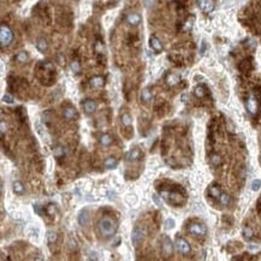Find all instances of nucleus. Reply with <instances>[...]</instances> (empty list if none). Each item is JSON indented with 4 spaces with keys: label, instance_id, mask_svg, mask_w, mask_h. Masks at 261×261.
I'll return each instance as SVG.
<instances>
[{
    "label": "nucleus",
    "instance_id": "1",
    "mask_svg": "<svg viewBox=\"0 0 261 261\" xmlns=\"http://www.w3.org/2000/svg\"><path fill=\"white\" fill-rule=\"evenodd\" d=\"M99 230L100 233L105 237H111L116 233L117 231V223L110 218V217H105L99 221Z\"/></svg>",
    "mask_w": 261,
    "mask_h": 261
},
{
    "label": "nucleus",
    "instance_id": "2",
    "mask_svg": "<svg viewBox=\"0 0 261 261\" xmlns=\"http://www.w3.org/2000/svg\"><path fill=\"white\" fill-rule=\"evenodd\" d=\"M13 40V33L12 30L6 25V24H1L0 27V43H1L3 47L9 46Z\"/></svg>",
    "mask_w": 261,
    "mask_h": 261
},
{
    "label": "nucleus",
    "instance_id": "3",
    "mask_svg": "<svg viewBox=\"0 0 261 261\" xmlns=\"http://www.w3.org/2000/svg\"><path fill=\"white\" fill-rule=\"evenodd\" d=\"M176 247H177L178 251L182 253V254H189L190 253V244L182 237L176 238Z\"/></svg>",
    "mask_w": 261,
    "mask_h": 261
},
{
    "label": "nucleus",
    "instance_id": "4",
    "mask_svg": "<svg viewBox=\"0 0 261 261\" xmlns=\"http://www.w3.org/2000/svg\"><path fill=\"white\" fill-rule=\"evenodd\" d=\"M189 232L195 236H206L207 229L203 224H191L189 226Z\"/></svg>",
    "mask_w": 261,
    "mask_h": 261
},
{
    "label": "nucleus",
    "instance_id": "5",
    "mask_svg": "<svg viewBox=\"0 0 261 261\" xmlns=\"http://www.w3.org/2000/svg\"><path fill=\"white\" fill-rule=\"evenodd\" d=\"M197 4L199 7L206 13H209L214 10V3L212 0H197Z\"/></svg>",
    "mask_w": 261,
    "mask_h": 261
},
{
    "label": "nucleus",
    "instance_id": "6",
    "mask_svg": "<svg viewBox=\"0 0 261 261\" xmlns=\"http://www.w3.org/2000/svg\"><path fill=\"white\" fill-rule=\"evenodd\" d=\"M142 238H143V232L141 231V229L135 227V229L132 230V233H131V241H132L134 245H135V247H138V244L141 243Z\"/></svg>",
    "mask_w": 261,
    "mask_h": 261
},
{
    "label": "nucleus",
    "instance_id": "7",
    "mask_svg": "<svg viewBox=\"0 0 261 261\" xmlns=\"http://www.w3.org/2000/svg\"><path fill=\"white\" fill-rule=\"evenodd\" d=\"M245 107H247V110H248L249 113L255 114V113L257 112V101H256V99L253 98V96H250V98L247 100Z\"/></svg>",
    "mask_w": 261,
    "mask_h": 261
},
{
    "label": "nucleus",
    "instance_id": "8",
    "mask_svg": "<svg viewBox=\"0 0 261 261\" xmlns=\"http://www.w3.org/2000/svg\"><path fill=\"white\" fill-rule=\"evenodd\" d=\"M149 45H150L152 49H154V52H161L162 51V43L156 36H150Z\"/></svg>",
    "mask_w": 261,
    "mask_h": 261
},
{
    "label": "nucleus",
    "instance_id": "9",
    "mask_svg": "<svg viewBox=\"0 0 261 261\" xmlns=\"http://www.w3.org/2000/svg\"><path fill=\"white\" fill-rule=\"evenodd\" d=\"M162 250H164L165 255H171V254H172V250H173L172 243H171V241L168 239V237H166V236H164V238H162Z\"/></svg>",
    "mask_w": 261,
    "mask_h": 261
},
{
    "label": "nucleus",
    "instance_id": "10",
    "mask_svg": "<svg viewBox=\"0 0 261 261\" xmlns=\"http://www.w3.org/2000/svg\"><path fill=\"white\" fill-rule=\"evenodd\" d=\"M96 107H98V105H96V102L93 101V100H85V101L83 102V108H84V111H85L87 113H93V112L96 110Z\"/></svg>",
    "mask_w": 261,
    "mask_h": 261
},
{
    "label": "nucleus",
    "instance_id": "11",
    "mask_svg": "<svg viewBox=\"0 0 261 261\" xmlns=\"http://www.w3.org/2000/svg\"><path fill=\"white\" fill-rule=\"evenodd\" d=\"M64 118L67 119V120H71V119H75L77 118V111L75 107H66L64 110Z\"/></svg>",
    "mask_w": 261,
    "mask_h": 261
},
{
    "label": "nucleus",
    "instance_id": "12",
    "mask_svg": "<svg viewBox=\"0 0 261 261\" xmlns=\"http://www.w3.org/2000/svg\"><path fill=\"white\" fill-rule=\"evenodd\" d=\"M141 156H142V153H141L140 149H132V150H130V152L128 153L126 159H128L129 161H136V160H140Z\"/></svg>",
    "mask_w": 261,
    "mask_h": 261
},
{
    "label": "nucleus",
    "instance_id": "13",
    "mask_svg": "<svg viewBox=\"0 0 261 261\" xmlns=\"http://www.w3.org/2000/svg\"><path fill=\"white\" fill-rule=\"evenodd\" d=\"M88 221H89V213H88V211L84 209L78 215V223H79V225L85 226L87 224H88Z\"/></svg>",
    "mask_w": 261,
    "mask_h": 261
},
{
    "label": "nucleus",
    "instance_id": "14",
    "mask_svg": "<svg viewBox=\"0 0 261 261\" xmlns=\"http://www.w3.org/2000/svg\"><path fill=\"white\" fill-rule=\"evenodd\" d=\"M208 193H209V195H211L212 197H214V199H219L220 195H221V190H220V188H219L218 184L211 185L209 189H208Z\"/></svg>",
    "mask_w": 261,
    "mask_h": 261
},
{
    "label": "nucleus",
    "instance_id": "15",
    "mask_svg": "<svg viewBox=\"0 0 261 261\" xmlns=\"http://www.w3.org/2000/svg\"><path fill=\"white\" fill-rule=\"evenodd\" d=\"M105 81L101 76H94L92 79H90V85L93 87V88H101V87L104 85Z\"/></svg>",
    "mask_w": 261,
    "mask_h": 261
},
{
    "label": "nucleus",
    "instance_id": "16",
    "mask_svg": "<svg viewBox=\"0 0 261 261\" xmlns=\"http://www.w3.org/2000/svg\"><path fill=\"white\" fill-rule=\"evenodd\" d=\"M126 22L129 24H131V25H137L141 22V16L137 15V13H130L126 17Z\"/></svg>",
    "mask_w": 261,
    "mask_h": 261
},
{
    "label": "nucleus",
    "instance_id": "17",
    "mask_svg": "<svg viewBox=\"0 0 261 261\" xmlns=\"http://www.w3.org/2000/svg\"><path fill=\"white\" fill-rule=\"evenodd\" d=\"M181 79H179V77L177 76V75H173V73H170L167 77H166V82H167V84L168 85H171V87H173V85H176V84H178V82H179Z\"/></svg>",
    "mask_w": 261,
    "mask_h": 261
},
{
    "label": "nucleus",
    "instance_id": "18",
    "mask_svg": "<svg viewBox=\"0 0 261 261\" xmlns=\"http://www.w3.org/2000/svg\"><path fill=\"white\" fill-rule=\"evenodd\" d=\"M152 98H153L152 92H150L148 88H146V89L142 90V93H141V99H142L143 102H149V101L152 100Z\"/></svg>",
    "mask_w": 261,
    "mask_h": 261
},
{
    "label": "nucleus",
    "instance_id": "19",
    "mask_svg": "<svg viewBox=\"0 0 261 261\" xmlns=\"http://www.w3.org/2000/svg\"><path fill=\"white\" fill-rule=\"evenodd\" d=\"M12 188H13V193L17 194V195H22V194L24 193V187H23V184H22L21 182H18V181H16V182L13 183Z\"/></svg>",
    "mask_w": 261,
    "mask_h": 261
},
{
    "label": "nucleus",
    "instance_id": "20",
    "mask_svg": "<svg viewBox=\"0 0 261 261\" xmlns=\"http://www.w3.org/2000/svg\"><path fill=\"white\" fill-rule=\"evenodd\" d=\"M104 165H105L106 168H114L118 165V162H117V159H114V158H107L105 160Z\"/></svg>",
    "mask_w": 261,
    "mask_h": 261
},
{
    "label": "nucleus",
    "instance_id": "21",
    "mask_svg": "<svg viewBox=\"0 0 261 261\" xmlns=\"http://www.w3.org/2000/svg\"><path fill=\"white\" fill-rule=\"evenodd\" d=\"M100 143H101L104 147H108V146L112 143V137H111L110 135L105 134V135H102V136L100 137Z\"/></svg>",
    "mask_w": 261,
    "mask_h": 261
},
{
    "label": "nucleus",
    "instance_id": "22",
    "mask_svg": "<svg viewBox=\"0 0 261 261\" xmlns=\"http://www.w3.org/2000/svg\"><path fill=\"white\" fill-rule=\"evenodd\" d=\"M47 42H46V40L45 39H39L37 40V43H36V47H37V49L40 51V52H45L46 49H47Z\"/></svg>",
    "mask_w": 261,
    "mask_h": 261
},
{
    "label": "nucleus",
    "instance_id": "23",
    "mask_svg": "<svg viewBox=\"0 0 261 261\" xmlns=\"http://www.w3.org/2000/svg\"><path fill=\"white\" fill-rule=\"evenodd\" d=\"M53 155H54V158H57V159L63 158V156H64V148H63L61 146H57V147L53 149Z\"/></svg>",
    "mask_w": 261,
    "mask_h": 261
},
{
    "label": "nucleus",
    "instance_id": "24",
    "mask_svg": "<svg viewBox=\"0 0 261 261\" xmlns=\"http://www.w3.org/2000/svg\"><path fill=\"white\" fill-rule=\"evenodd\" d=\"M57 206L54 203H49L47 207H46V214L49 215V217H53L55 213H57Z\"/></svg>",
    "mask_w": 261,
    "mask_h": 261
},
{
    "label": "nucleus",
    "instance_id": "25",
    "mask_svg": "<svg viewBox=\"0 0 261 261\" xmlns=\"http://www.w3.org/2000/svg\"><path fill=\"white\" fill-rule=\"evenodd\" d=\"M195 95L197 98H203L206 95V89H205L203 85H197L196 87V88H195Z\"/></svg>",
    "mask_w": 261,
    "mask_h": 261
},
{
    "label": "nucleus",
    "instance_id": "26",
    "mask_svg": "<svg viewBox=\"0 0 261 261\" xmlns=\"http://www.w3.org/2000/svg\"><path fill=\"white\" fill-rule=\"evenodd\" d=\"M122 123H123V125H125V126H130V125H131V116H130L129 113H124V114L122 116Z\"/></svg>",
    "mask_w": 261,
    "mask_h": 261
},
{
    "label": "nucleus",
    "instance_id": "27",
    "mask_svg": "<svg viewBox=\"0 0 261 261\" xmlns=\"http://www.w3.org/2000/svg\"><path fill=\"white\" fill-rule=\"evenodd\" d=\"M219 200H220V203H221L223 206H227V205L230 203V196H229L227 194H224V193H221V195H220Z\"/></svg>",
    "mask_w": 261,
    "mask_h": 261
},
{
    "label": "nucleus",
    "instance_id": "28",
    "mask_svg": "<svg viewBox=\"0 0 261 261\" xmlns=\"http://www.w3.org/2000/svg\"><path fill=\"white\" fill-rule=\"evenodd\" d=\"M16 60L19 61V63H25L28 60V54L25 52H21L16 55Z\"/></svg>",
    "mask_w": 261,
    "mask_h": 261
},
{
    "label": "nucleus",
    "instance_id": "29",
    "mask_svg": "<svg viewBox=\"0 0 261 261\" xmlns=\"http://www.w3.org/2000/svg\"><path fill=\"white\" fill-rule=\"evenodd\" d=\"M211 161H212V164H213L214 166H218V165H220V164H221V158H220V155H218V154H214V155H212V158H211Z\"/></svg>",
    "mask_w": 261,
    "mask_h": 261
},
{
    "label": "nucleus",
    "instance_id": "30",
    "mask_svg": "<svg viewBox=\"0 0 261 261\" xmlns=\"http://www.w3.org/2000/svg\"><path fill=\"white\" fill-rule=\"evenodd\" d=\"M47 238H48V242H49V243H54V242H57V239H58V236H57V233H55V232H53V231H49V232L47 233Z\"/></svg>",
    "mask_w": 261,
    "mask_h": 261
},
{
    "label": "nucleus",
    "instance_id": "31",
    "mask_svg": "<svg viewBox=\"0 0 261 261\" xmlns=\"http://www.w3.org/2000/svg\"><path fill=\"white\" fill-rule=\"evenodd\" d=\"M260 187H261V181H260V179H254V181L251 182V189H253L254 191H257V190L260 189Z\"/></svg>",
    "mask_w": 261,
    "mask_h": 261
},
{
    "label": "nucleus",
    "instance_id": "32",
    "mask_svg": "<svg viewBox=\"0 0 261 261\" xmlns=\"http://www.w3.org/2000/svg\"><path fill=\"white\" fill-rule=\"evenodd\" d=\"M243 236H244L245 238H250V237L253 236V230H251L249 226H245V227L243 229Z\"/></svg>",
    "mask_w": 261,
    "mask_h": 261
},
{
    "label": "nucleus",
    "instance_id": "33",
    "mask_svg": "<svg viewBox=\"0 0 261 261\" xmlns=\"http://www.w3.org/2000/svg\"><path fill=\"white\" fill-rule=\"evenodd\" d=\"M71 69H72V71L75 72V73H78L79 72V70H81V66H79V64H78V61H72L71 63Z\"/></svg>",
    "mask_w": 261,
    "mask_h": 261
},
{
    "label": "nucleus",
    "instance_id": "34",
    "mask_svg": "<svg viewBox=\"0 0 261 261\" xmlns=\"http://www.w3.org/2000/svg\"><path fill=\"white\" fill-rule=\"evenodd\" d=\"M249 66H250V63H249V60H244V61H242V64L239 65V69H241L242 71H245V70H248V69H249Z\"/></svg>",
    "mask_w": 261,
    "mask_h": 261
},
{
    "label": "nucleus",
    "instance_id": "35",
    "mask_svg": "<svg viewBox=\"0 0 261 261\" xmlns=\"http://www.w3.org/2000/svg\"><path fill=\"white\" fill-rule=\"evenodd\" d=\"M3 101L6 102V104H12V102H13V98H12L10 94H6V95H4Z\"/></svg>",
    "mask_w": 261,
    "mask_h": 261
},
{
    "label": "nucleus",
    "instance_id": "36",
    "mask_svg": "<svg viewBox=\"0 0 261 261\" xmlns=\"http://www.w3.org/2000/svg\"><path fill=\"white\" fill-rule=\"evenodd\" d=\"M165 225H166V229H172L173 226H175V220H173V219H167Z\"/></svg>",
    "mask_w": 261,
    "mask_h": 261
},
{
    "label": "nucleus",
    "instance_id": "37",
    "mask_svg": "<svg viewBox=\"0 0 261 261\" xmlns=\"http://www.w3.org/2000/svg\"><path fill=\"white\" fill-rule=\"evenodd\" d=\"M0 130H1V136L4 137V134L6 131V124H5L4 120H1V123H0Z\"/></svg>",
    "mask_w": 261,
    "mask_h": 261
},
{
    "label": "nucleus",
    "instance_id": "38",
    "mask_svg": "<svg viewBox=\"0 0 261 261\" xmlns=\"http://www.w3.org/2000/svg\"><path fill=\"white\" fill-rule=\"evenodd\" d=\"M248 248H249L250 250H257V249H259V245H256V244H254V243H250V244L248 245Z\"/></svg>",
    "mask_w": 261,
    "mask_h": 261
},
{
    "label": "nucleus",
    "instance_id": "39",
    "mask_svg": "<svg viewBox=\"0 0 261 261\" xmlns=\"http://www.w3.org/2000/svg\"><path fill=\"white\" fill-rule=\"evenodd\" d=\"M205 47H206V43H205V42H202V49H201V54H203V52H205Z\"/></svg>",
    "mask_w": 261,
    "mask_h": 261
},
{
    "label": "nucleus",
    "instance_id": "40",
    "mask_svg": "<svg viewBox=\"0 0 261 261\" xmlns=\"http://www.w3.org/2000/svg\"><path fill=\"white\" fill-rule=\"evenodd\" d=\"M114 1H118V0H114Z\"/></svg>",
    "mask_w": 261,
    "mask_h": 261
}]
</instances>
